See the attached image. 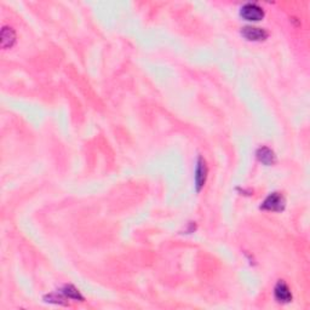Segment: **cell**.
<instances>
[{
	"label": "cell",
	"mask_w": 310,
	"mask_h": 310,
	"mask_svg": "<svg viewBox=\"0 0 310 310\" xmlns=\"http://www.w3.org/2000/svg\"><path fill=\"white\" fill-rule=\"evenodd\" d=\"M275 298L280 303H290L292 301V292H291L290 287L285 284L284 281H279L275 286L274 290Z\"/></svg>",
	"instance_id": "5"
},
{
	"label": "cell",
	"mask_w": 310,
	"mask_h": 310,
	"mask_svg": "<svg viewBox=\"0 0 310 310\" xmlns=\"http://www.w3.org/2000/svg\"><path fill=\"white\" fill-rule=\"evenodd\" d=\"M257 157L259 161L264 165H274L275 161H276V156H275L274 152L271 149L267 148V147H262L257 151Z\"/></svg>",
	"instance_id": "6"
},
{
	"label": "cell",
	"mask_w": 310,
	"mask_h": 310,
	"mask_svg": "<svg viewBox=\"0 0 310 310\" xmlns=\"http://www.w3.org/2000/svg\"><path fill=\"white\" fill-rule=\"evenodd\" d=\"M241 34L244 38L251 41H261L268 38V32L263 28H258V27L246 26L241 29Z\"/></svg>",
	"instance_id": "3"
},
{
	"label": "cell",
	"mask_w": 310,
	"mask_h": 310,
	"mask_svg": "<svg viewBox=\"0 0 310 310\" xmlns=\"http://www.w3.org/2000/svg\"><path fill=\"white\" fill-rule=\"evenodd\" d=\"M1 46L2 49H7V47H11L16 41V34L15 31L10 27H4L1 29Z\"/></svg>",
	"instance_id": "7"
},
{
	"label": "cell",
	"mask_w": 310,
	"mask_h": 310,
	"mask_svg": "<svg viewBox=\"0 0 310 310\" xmlns=\"http://www.w3.org/2000/svg\"><path fill=\"white\" fill-rule=\"evenodd\" d=\"M62 293L66 296V297H68L71 299H76V301H84V297L80 295L79 291H78L77 288L72 285L65 286L62 290Z\"/></svg>",
	"instance_id": "8"
},
{
	"label": "cell",
	"mask_w": 310,
	"mask_h": 310,
	"mask_svg": "<svg viewBox=\"0 0 310 310\" xmlns=\"http://www.w3.org/2000/svg\"><path fill=\"white\" fill-rule=\"evenodd\" d=\"M240 15L247 21H261L264 17V11L259 5L255 2H248L241 7Z\"/></svg>",
	"instance_id": "2"
},
{
	"label": "cell",
	"mask_w": 310,
	"mask_h": 310,
	"mask_svg": "<svg viewBox=\"0 0 310 310\" xmlns=\"http://www.w3.org/2000/svg\"><path fill=\"white\" fill-rule=\"evenodd\" d=\"M206 177H207L206 162H205V160L202 159V157H199L196 170H195V187H196L197 192L201 191L202 187L205 186Z\"/></svg>",
	"instance_id": "4"
},
{
	"label": "cell",
	"mask_w": 310,
	"mask_h": 310,
	"mask_svg": "<svg viewBox=\"0 0 310 310\" xmlns=\"http://www.w3.org/2000/svg\"><path fill=\"white\" fill-rule=\"evenodd\" d=\"M286 206V200L280 193H272L267 197L262 204V210L274 211V212H280Z\"/></svg>",
	"instance_id": "1"
}]
</instances>
